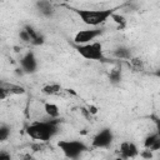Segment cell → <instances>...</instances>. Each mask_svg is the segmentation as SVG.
Masks as SVG:
<instances>
[{"mask_svg":"<svg viewBox=\"0 0 160 160\" xmlns=\"http://www.w3.org/2000/svg\"><path fill=\"white\" fill-rule=\"evenodd\" d=\"M111 54L118 60H130L134 56L132 49L129 48V46H125V45H120V46L115 48Z\"/></svg>","mask_w":160,"mask_h":160,"instance_id":"cell-12","label":"cell"},{"mask_svg":"<svg viewBox=\"0 0 160 160\" xmlns=\"http://www.w3.org/2000/svg\"><path fill=\"white\" fill-rule=\"evenodd\" d=\"M104 28L98 26V28H90V29H85V30H80L75 34L74 36V44H88V42H92L95 41L99 36H101L104 34Z\"/></svg>","mask_w":160,"mask_h":160,"instance_id":"cell-6","label":"cell"},{"mask_svg":"<svg viewBox=\"0 0 160 160\" xmlns=\"http://www.w3.org/2000/svg\"><path fill=\"white\" fill-rule=\"evenodd\" d=\"M62 1H70V0H62Z\"/></svg>","mask_w":160,"mask_h":160,"instance_id":"cell-25","label":"cell"},{"mask_svg":"<svg viewBox=\"0 0 160 160\" xmlns=\"http://www.w3.org/2000/svg\"><path fill=\"white\" fill-rule=\"evenodd\" d=\"M129 61V66L131 68V70L132 71H135V72H140V71H142L144 69H145V62H144V60L141 59V58H138V56H132L130 60H128Z\"/></svg>","mask_w":160,"mask_h":160,"instance_id":"cell-17","label":"cell"},{"mask_svg":"<svg viewBox=\"0 0 160 160\" xmlns=\"http://www.w3.org/2000/svg\"><path fill=\"white\" fill-rule=\"evenodd\" d=\"M72 45L76 52L86 60H91V61H105L106 60V56L102 50V45L99 41H92L88 44H72Z\"/></svg>","mask_w":160,"mask_h":160,"instance_id":"cell-3","label":"cell"},{"mask_svg":"<svg viewBox=\"0 0 160 160\" xmlns=\"http://www.w3.org/2000/svg\"><path fill=\"white\" fill-rule=\"evenodd\" d=\"M119 154H120V158H122V159H131V158H136L140 154V150L134 141L126 140L120 144Z\"/></svg>","mask_w":160,"mask_h":160,"instance_id":"cell-9","label":"cell"},{"mask_svg":"<svg viewBox=\"0 0 160 160\" xmlns=\"http://www.w3.org/2000/svg\"><path fill=\"white\" fill-rule=\"evenodd\" d=\"M150 119L152 120V122H154V125H155V131H156L158 135L160 136V118L156 116V115H151Z\"/></svg>","mask_w":160,"mask_h":160,"instance_id":"cell-21","label":"cell"},{"mask_svg":"<svg viewBox=\"0 0 160 160\" xmlns=\"http://www.w3.org/2000/svg\"><path fill=\"white\" fill-rule=\"evenodd\" d=\"M0 159H5V160H10L11 159V155L9 152H6L5 150H0Z\"/></svg>","mask_w":160,"mask_h":160,"instance_id":"cell-23","label":"cell"},{"mask_svg":"<svg viewBox=\"0 0 160 160\" xmlns=\"http://www.w3.org/2000/svg\"><path fill=\"white\" fill-rule=\"evenodd\" d=\"M62 90L61 85L58 84V82H50V84H46L41 88V92L44 95H48V96H52V95H58L60 91Z\"/></svg>","mask_w":160,"mask_h":160,"instance_id":"cell-15","label":"cell"},{"mask_svg":"<svg viewBox=\"0 0 160 160\" xmlns=\"http://www.w3.org/2000/svg\"><path fill=\"white\" fill-rule=\"evenodd\" d=\"M19 64H20V68L24 70L25 75L35 74V72L38 71V68H39L38 59H36V56H35L34 51H31V50L26 51V52L21 56V59H20Z\"/></svg>","mask_w":160,"mask_h":160,"instance_id":"cell-7","label":"cell"},{"mask_svg":"<svg viewBox=\"0 0 160 160\" xmlns=\"http://www.w3.org/2000/svg\"><path fill=\"white\" fill-rule=\"evenodd\" d=\"M35 9L38 10L39 15H41L45 19H51L55 15V8L50 0H36Z\"/></svg>","mask_w":160,"mask_h":160,"instance_id":"cell-10","label":"cell"},{"mask_svg":"<svg viewBox=\"0 0 160 160\" xmlns=\"http://www.w3.org/2000/svg\"><path fill=\"white\" fill-rule=\"evenodd\" d=\"M19 39H20V41H22V42L31 45V38H30V35H29V32L26 31L25 28H22V29L19 31Z\"/></svg>","mask_w":160,"mask_h":160,"instance_id":"cell-20","label":"cell"},{"mask_svg":"<svg viewBox=\"0 0 160 160\" xmlns=\"http://www.w3.org/2000/svg\"><path fill=\"white\" fill-rule=\"evenodd\" d=\"M60 118H49L48 120H36L26 126V134L29 138L36 141L48 142L60 131Z\"/></svg>","mask_w":160,"mask_h":160,"instance_id":"cell-1","label":"cell"},{"mask_svg":"<svg viewBox=\"0 0 160 160\" xmlns=\"http://www.w3.org/2000/svg\"><path fill=\"white\" fill-rule=\"evenodd\" d=\"M114 141V132L110 128H102L99 130L92 140H91V146L94 149H109Z\"/></svg>","mask_w":160,"mask_h":160,"instance_id":"cell-5","label":"cell"},{"mask_svg":"<svg viewBox=\"0 0 160 160\" xmlns=\"http://www.w3.org/2000/svg\"><path fill=\"white\" fill-rule=\"evenodd\" d=\"M108 79H109L111 85H115V86L119 85L121 82V80H122V70H121V68L120 66L112 68L110 70L109 75H108Z\"/></svg>","mask_w":160,"mask_h":160,"instance_id":"cell-14","label":"cell"},{"mask_svg":"<svg viewBox=\"0 0 160 160\" xmlns=\"http://www.w3.org/2000/svg\"><path fill=\"white\" fill-rule=\"evenodd\" d=\"M25 29H26V31L29 32V35H30V38H31V45L32 46H40V45H42L44 42H45V38H44V35L40 32V31H38L35 28H32L31 25H25L24 26Z\"/></svg>","mask_w":160,"mask_h":160,"instance_id":"cell-13","label":"cell"},{"mask_svg":"<svg viewBox=\"0 0 160 160\" xmlns=\"http://www.w3.org/2000/svg\"><path fill=\"white\" fill-rule=\"evenodd\" d=\"M122 6H115V8H109V9H99V10H94V9H78V8H71L68 6V9L72 10L79 19L85 24L89 25L90 28H98L101 26L104 22H106L109 19H111V16Z\"/></svg>","mask_w":160,"mask_h":160,"instance_id":"cell-2","label":"cell"},{"mask_svg":"<svg viewBox=\"0 0 160 160\" xmlns=\"http://www.w3.org/2000/svg\"><path fill=\"white\" fill-rule=\"evenodd\" d=\"M44 111L48 115V118H60V110L59 106L54 102H45L44 104Z\"/></svg>","mask_w":160,"mask_h":160,"instance_id":"cell-16","label":"cell"},{"mask_svg":"<svg viewBox=\"0 0 160 160\" xmlns=\"http://www.w3.org/2000/svg\"><path fill=\"white\" fill-rule=\"evenodd\" d=\"M152 152L154 151H151V150H149V149H145V150H142V151H140V156L141 158H144V159H151L152 158Z\"/></svg>","mask_w":160,"mask_h":160,"instance_id":"cell-22","label":"cell"},{"mask_svg":"<svg viewBox=\"0 0 160 160\" xmlns=\"http://www.w3.org/2000/svg\"><path fill=\"white\" fill-rule=\"evenodd\" d=\"M144 148L151 151H160V136L156 131L146 135V138L144 139Z\"/></svg>","mask_w":160,"mask_h":160,"instance_id":"cell-11","label":"cell"},{"mask_svg":"<svg viewBox=\"0 0 160 160\" xmlns=\"http://www.w3.org/2000/svg\"><path fill=\"white\" fill-rule=\"evenodd\" d=\"M21 94H25V88L18 84H14V82L1 81L0 84V99L1 100H5L10 95H21Z\"/></svg>","mask_w":160,"mask_h":160,"instance_id":"cell-8","label":"cell"},{"mask_svg":"<svg viewBox=\"0 0 160 160\" xmlns=\"http://www.w3.org/2000/svg\"><path fill=\"white\" fill-rule=\"evenodd\" d=\"M111 19H112V21L118 25V28H119V29H124V28L126 26V24H128V21H126V19H125V16H124V15H121V14H118V12H115V14L111 16Z\"/></svg>","mask_w":160,"mask_h":160,"instance_id":"cell-19","label":"cell"},{"mask_svg":"<svg viewBox=\"0 0 160 160\" xmlns=\"http://www.w3.org/2000/svg\"><path fill=\"white\" fill-rule=\"evenodd\" d=\"M152 75H154V76H156L158 79H160V68H158L156 70H154V72H152Z\"/></svg>","mask_w":160,"mask_h":160,"instance_id":"cell-24","label":"cell"},{"mask_svg":"<svg viewBox=\"0 0 160 160\" xmlns=\"http://www.w3.org/2000/svg\"><path fill=\"white\" fill-rule=\"evenodd\" d=\"M11 135V126L2 122L0 125V142H5Z\"/></svg>","mask_w":160,"mask_h":160,"instance_id":"cell-18","label":"cell"},{"mask_svg":"<svg viewBox=\"0 0 160 160\" xmlns=\"http://www.w3.org/2000/svg\"><path fill=\"white\" fill-rule=\"evenodd\" d=\"M58 148L61 150L65 158L75 160L82 156L86 151L90 150V148L81 140H59L58 141Z\"/></svg>","mask_w":160,"mask_h":160,"instance_id":"cell-4","label":"cell"}]
</instances>
